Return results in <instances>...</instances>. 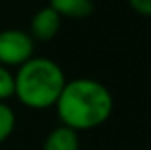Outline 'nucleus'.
Masks as SVG:
<instances>
[{
	"mask_svg": "<svg viewBox=\"0 0 151 150\" xmlns=\"http://www.w3.org/2000/svg\"><path fill=\"white\" fill-rule=\"evenodd\" d=\"M42 150H79V134L70 127L58 125L46 136Z\"/></svg>",
	"mask_w": 151,
	"mask_h": 150,
	"instance_id": "obj_5",
	"label": "nucleus"
},
{
	"mask_svg": "<svg viewBox=\"0 0 151 150\" xmlns=\"http://www.w3.org/2000/svg\"><path fill=\"white\" fill-rule=\"evenodd\" d=\"M67 79L62 67L46 57H32L14 74V95L32 110H46L56 104Z\"/></svg>",
	"mask_w": 151,
	"mask_h": 150,
	"instance_id": "obj_2",
	"label": "nucleus"
},
{
	"mask_svg": "<svg viewBox=\"0 0 151 150\" xmlns=\"http://www.w3.org/2000/svg\"><path fill=\"white\" fill-rule=\"evenodd\" d=\"M128 4L135 12L142 16H151V0H128Z\"/></svg>",
	"mask_w": 151,
	"mask_h": 150,
	"instance_id": "obj_9",
	"label": "nucleus"
},
{
	"mask_svg": "<svg viewBox=\"0 0 151 150\" xmlns=\"http://www.w3.org/2000/svg\"><path fill=\"white\" fill-rule=\"evenodd\" d=\"M34 46L35 41L25 30H0V66H23L34 57Z\"/></svg>",
	"mask_w": 151,
	"mask_h": 150,
	"instance_id": "obj_3",
	"label": "nucleus"
},
{
	"mask_svg": "<svg viewBox=\"0 0 151 150\" xmlns=\"http://www.w3.org/2000/svg\"><path fill=\"white\" fill-rule=\"evenodd\" d=\"M11 97H14V74L0 66V103H5Z\"/></svg>",
	"mask_w": 151,
	"mask_h": 150,
	"instance_id": "obj_8",
	"label": "nucleus"
},
{
	"mask_svg": "<svg viewBox=\"0 0 151 150\" xmlns=\"http://www.w3.org/2000/svg\"><path fill=\"white\" fill-rule=\"evenodd\" d=\"M49 7L65 18H86L93 12V0H49Z\"/></svg>",
	"mask_w": 151,
	"mask_h": 150,
	"instance_id": "obj_6",
	"label": "nucleus"
},
{
	"mask_svg": "<svg viewBox=\"0 0 151 150\" xmlns=\"http://www.w3.org/2000/svg\"><path fill=\"white\" fill-rule=\"evenodd\" d=\"M62 27V16L49 5L39 9L30 20V37L34 41H51Z\"/></svg>",
	"mask_w": 151,
	"mask_h": 150,
	"instance_id": "obj_4",
	"label": "nucleus"
},
{
	"mask_svg": "<svg viewBox=\"0 0 151 150\" xmlns=\"http://www.w3.org/2000/svg\"><path fill=\"white\" fill-rule=\"evenodd\" d=\"M14 127H16V115L12 108L5 103H0V145L5 140H9Z\"/></svg>",
	"mask_w": 151,
	"mask_h": 150,
	"instance_id": "obj_7",
	"label": "nucleus"
},
{
	"mask_svg": "<svg viewBox=\"0 0 151 150\" xmlns=\"http://www.w3.org/2000/svg\"><path fill=\"white\" fill-rule=\"evenodd\" d=\"M113 95L109 88L91 78H77L67 81L55 108L62 125L79 131H90L104 122L113 113Z\"/></svg>",
	"mask_w": 151,
	"mask_h": 150,
	"instance_id": "obj_1",
	"label": "nucleus"
}]
</instances>
